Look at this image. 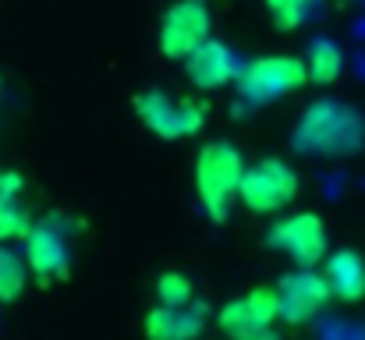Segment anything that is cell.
Returning a JSON list of instances; mask_svg holds the SVG:
<instances>
[{
	"label": "cell",
	"instance_id": "cell-1",
	"mask_svg": "<svg viewBox=\"0 0 365 340\" xmlns=\"http://www.w3.org/2000/svg\"><path fill=\"white\" fill-rule=\"evenodd\" d=\"M291 142L309 156H351L365 145V117L344 100H316L298 117Z\"/></svg>",
	"mask_w": 365,
	"mask_h": 340
},
{
	"label": "cell",
	"instance_id": "cell-2",
	"mask_svg": "<svg viewBox=\"0 0 365 340\" xmlns=\"http://www.w3.org/2000/svg\"><path fill=\"white\" fill-rule=\"evenodd\" d=\"M245 156L235 142H206L195 156V170H192V181H195V195H199V206L206 210L210 220H227L231 217V206L238 202V188H242L245 177Z\"/></svg>",
	"mask_w": 365,
	"mask_h": 340
},
{
	"label": "cell",
	"instance_id": "cell-3",
	"mask_svg": "<svg viewBox=\"0 0 365 340\" xmlns=\"http://www.w3.org/2000/svg\"><path fill=\"white\" fill-rule=\"evenodd\" d=\"M78 230H82V224L64 217V213L36 220L29 227V234L21 237L25 241L21 259H25L29 273H36L43 284L68 280L71 277V241H75Z\"/></svg>",
	"mask_w": 365,
	"mask_h": 340
},
{
	"label": "cell",
	"instance_id": "cell-4",
	"mask_svg": "<svg viewBox=\"0 0 365 340\" xmlns=\"http://www.w3.org/2000/svg\"><path fill=\"white\" fill-rule=\"evenodd\" d=\"M302 192V177L291 163L277 160V156H262L255 163L245 167L242 188H238V202L248 213L259 217H273L284 213Z\"/></svg>",
	"mask_w": 365,
	"mask_h": 340
},
{
	"label": "cell",
	"instance_id": "cell-5",
	"mask_svg": "<svg viewBox=\"0 0 365 340\" xmlns=\"http://www.w3.org/2000/svg\"><path fill=\"white\" fill-rule=\"evenodd\" d=\"M305 82H309V78H305V61H302V57L269 53V57L245 61L235 89H238V100H242V103L262 107V103H277V100L298 93Z\"/></svg>",
	"mask_w": 365,
	"mask_h": 340
},
{
	"label": "cell",
	"instance_id": "cell-6",
	"mask_svg": "<svg viewBox=\"0 0 365 340\" xmlns=\"http://www.w3.org/2000/svg\"><path fill=\"white\" fill-rule=\"evenodd\" d=\"M138 120L163 142H178L188 135H199L206 124V103L199 100H178L163 89H145L135 96Z\"/></svg>",
	"mask_w": 365,
	"mask_h": 340
},
{
	"label": "cell",
	"instance_id": "cell-7",
	"mask_svg": "<svg viewBox=\"0 0 365 340\" xmlns=\"http://www.w3.org/2000/svg\"><path fill=\"white\" fill-rule=\"evenodd\" d=\"M266 244L284 252L294 266L316 269L330 252V234H327V224L319 213L302 210V213H287L273 227H266Z\"/></svg>",
	"mask_w": 365,
	"mask_h": 340
},
{
	"label": "cell",
	"instance_id": "cell-8",
	"mask_svg": "<svg viewBox=\"0 0 365 340\" xmlns=\"http://www.w3.org/2000/svg\"><path fill=\"white\" fill-rule=\"evenodd\" d=\"M213 18H210V4L206 0H174L163 18H160V53L170 61H185L192 57V50H199L210 39Z\"/></svg>",
	"mask_w": 365,
	"mask_h": 340
},
{
	"label": "cell",
	"instance_id": "cell-9",
	"mask_svg": "<svg viewBox=\"0 0 365 340\" xmlns=\"http://www.w3.org/2000/svg\"><path fill=\"white\" fill-rule=\"evenodd\" d=\"M330 302V287L316 269H302L294 266L291 273H284L277 280V319L280 323H291V326H305L312 323Z\"/></svg>",
	"mask_w": 365,
	"mask_h": 340
},
{
	"label": "cell",
	"instance_id": "cell-10",
	"mask_svg": "<svg viewBox=\"0 0 365 340\" xmlns=\"http://www.w3.org/2000/svg\"><path fill=\"white\" fill-rule=\"evenodd\" d=\"M273 323H277V287H269V284H259L248 294L231 298L217 312V326L227 340H245Z\"/></svg>",
	"mask_w": 365,
	"mask_h": 340
},
{
	"label": "cell",
	"instance_id": "cell-11",
	"mask_svg": "<svg viewBox=\"0 0 365 340\" xmlns=\"http://www.w3.org/2000/svg\"><path fill=\"white\" fill-rule=\"evenodd\" d=\"M213 309L199 298L188 305H153L142 319V334L149 340H199L210 326Z\"/></svg>",
	"mask_w": 365,
	"mask_h": 340
},
{
	"label": "cell",
	"instance_id": "cell-12",
	"mask_svg": "<svg viewBox=\"0 0 365 340\" xmlns=\"http://www.w3.org/2000/svg\"><path fill=\"white\" fill-rule=\"evenodd\" d=\"M245 61L220 39H206L199 50H192V57H185V71H188V82L202 93H213V89H224V86H235L238 75H242Z\"/></svg>",
	"mask_w": 365,
	"mask_h": 340
},
{
	"label": "cell",
	"instance_id": "cell-13",
	"mask_svg": "<svg viewBox=\"0 0 365 340\" xmlns=\"http://www.w3.org/2000/svg\"><path fill=\"white\" fill-rule=\"evenodd\" d=\"M319 273L330 287V298H337V302H362L365 298V259L355 248L327 252V259L319 262Z\"/></svg>",
	"mask_w": 365,
	"mask_h": 340
},
{
	"label": "cell",
	"instance_id": "cell-14",
	"mask_svg": "<svg viewBox=\"0 0 365 340\" xmlns=\"http://www.w3.org/2000/svg\"><path fill=\"white\" fill-rule=\"evenodd\" d=\"M344 71V50L341 43H334L330 36H316L305 50V78L316 86H330L337 82Z\"/></svg>",
	"mask_w": 365,
	"mask_h": 340
},
{
	"label": "cell",
	"instance_id": "cell-15",
	"mask_svg": "<svg viewBox=\"0 0 365 340\" xmlns=\"http://www.w3.org/2000/svg\"><path fill=\"white\" fill-rule=\"evenodd\" d=\"M29 284V266L18 252H11L7 244H0V305H11L25 294Z\"/></svg>",
	"mask_w": 365,
	"mask_h": 340
},
{
	"label": "cell",
	"instance_id": "cell-16",
	"mask_svg": "<svg viewBox=\"0 0 365 340\" xmlns=\"http://www.w3.org/2000/svg\"><path fill=\"white\" fill-rule=\"evenodd\" d=\"M153 298H156V305H188L195 298V287H192V280L185 273L170 269V273H160L156 277Z\"/></svg>",
	"mask_w": 365,
	"mask_h": 340
},
{
	"label": "cell",
	"instance_id": "cell-17",
	"mask_svg": "<svg viewBox=\"0 0 365 340\" xmlns=\"http://www.w3.org/2000/svg\"><path fill=\"white\" fill-rule=\"evenodd\" d=\"M32 227V217L25 213V206L18 199H4L0 195V244L7 241H21Z\"/></svg>",
	"mask_w": 365,
	"mask_h": 340
},
{
	"label": "cell",
	"instance_id": "cell-18",
	"mask_svg": "<svg viewBox=\"0 0 365 340\" xmlns=\"http://www.w3.org/2000/svg\"><path fill=\"white\" fill-rule=\"evenodd\" d=\"M312 4H316V0H266V11H269V18L277 21V29L291 32V29H298V25L309 18Z\"/></svg>",
	"mask_w": 365,
	"mask_h": 340
},
{
	"label": "cell",
	"instance_id": "cell-19",
	"mask_svg": "<svg viewBox=\"0 0 365 340\" xmlns=\"http://www.w3.org/2000/svg\"><path fill=\"white\" fill-rule=\"evenodd\" d=\"M25 192V177L18 170H0V195L4 199H18Z\"/></svg>",
	"mask_w": 365,
	"mask_h": 340
},
{
	"label": "cell",
	"instance_id": "cell-20",
	"mask_svg": "<svg viewBox=\"0 0 365 340\" xmlns=\"http://www.w3.org/2000/svg\"><path fill=\"white\" fill-rule=\"evenodd\" d=\"M245 340H287V337H284V334L277 330V323H273V326H262V330H255L252 337H245Z\"/></svg>",
	"mask_w": 365,
	"mask_h": 340
}]
</instances>
